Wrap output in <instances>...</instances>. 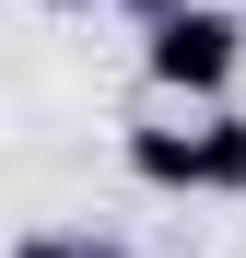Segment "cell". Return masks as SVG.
Returning a JSON list of instances; mask_svg holds the SVG:
<instances>
[{"label":"cell","mask_w":246,"mask_h":258,"mask_svg":"<svg viewBox=\"0 0 246 258\" xmlns=\"http://www.w3.org/2000/svg\"><path fill=\"white\" fill-rule=\"evenodd\" d=\"M117 12H129V24H164V12H188V0H117Z\"/></svg>","instance_id":"4"},{"label":"cell","mask_w":246,"mask_h":258,"mask_svg":"<svg viewBox=\"0 0 246 258\" xmlns=\"http://www.w3.org/2000/svg\"><path fill=\"white\" fill-rule=\"evenodd\" d=\"M141 188L164 200H246V106H164V117H129V141H117Z\"/></svg>","instance_id":"1"},{"label":"cell","mask_w":246,"mask_h":258,"mask_svg":"<svg viewBox=\"0 0 246 258\" xmlns=\"http://www.w3.org/2000/svg\"><path fill=\"white\" fill-rule=\"evenodd\" d=\"M0 258H129V246H106V235H82V223H35V235H12Z\"/></svg>","instance_id":"3"},{"label":"cell","mask_w":246,"mask_h":258,"mask_svg":"<svg viewBox=\"0 0 246 258\" xmlns=\"http://www.w3.org/2000/svg\"><path fill=\"white\" fill-rule=\"evenodd\" d=\"M35 12H106V0H35Z\"/></svg>","instance_id":"5"},{"label":"cell","mask_w":246,"mask_h":258,"mask_svg":"<svg viewBox=\"0 0 246 258\" xmlns=\"http://www.w3.org/2000/svg\"><path fill=\"white\" fill-rule=\"evenodd\" d=\"M141 82L164 106H223L246 82V12L234 0H188V12L141 24Z\"/></svg>","instance_id":"2"}]
</instances>
